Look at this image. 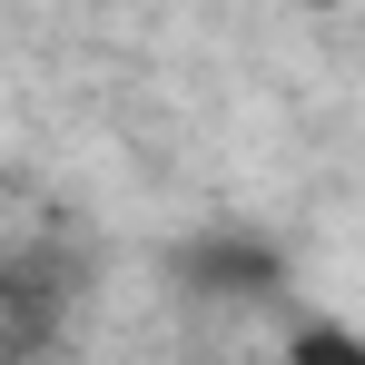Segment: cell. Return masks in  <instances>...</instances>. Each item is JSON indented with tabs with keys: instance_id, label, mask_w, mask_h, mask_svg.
<instances>
[{
	"instance_id": "1",
	"label": "cell",
	"mask_w": 365,
	"mask_h": 365,
	"mask_svg": "<svg viewBox=\"0 0 365 365\" xmlns=\"http://www.w3.org/2000/svg\"><path fill=\"white\" fill-rule=\"evenodd\" d=\"M79 316H89V277L69 247H0V365H60L79 346Z\"/></svg>"
},
{
	"instance_id": "2",
	"label": "cell",
	"mask_w": 365,
	"mask_h": 365,
	"mask_svg": "<svg viewBox=\"0 0 365 365\" xmlns=\"http://www.w3.org/2000/svg\"><path fill=\"white\" fill-rule=\"evenodd\" d=\"M178 277L197 287V297H277V257L257 237H187Z\"/></svg>"
},
{
	"instance_id": "3",
	"label": "cell",
	"mask_w": 365,
	"mask_h": 365,
	"mask_svg": "<svg viewBox=\"0 0 365 365\" xmlns=\"http://www.w3.org/2000/svg\"><path fill=\"white\" fill-rule=\"evenodd\" d=\"M287 365H365V336L336 326V316H306L297 336H287Z\"/></svg>"
}]
</instances>
